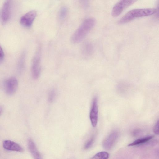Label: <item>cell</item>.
Segmentation results:
<instances>
[{
	"instance_id": "ac0fdd59",
	"label": "cell",
	"mask_w": 159,
	"mask_h": 159,
	"mask_svg": "<svg viewBox=\"0 0 159 159\" xmlns=\"http://www.w3.org/2000/svg\"><path fill=\"white\" fill-rule=\"evenodd\" d=\"M153 131L156 134H159V121L158 120L153 128Z\"/></svg>"
},
{
	"instance_id": "ffe728a7",
	"label": "cell",
	"mask_w": 159,
	"mask_h": 159,
	"mask_svg": "<svg viewBox=\"0 0 159 159\" xmlns=\"http://www.w3.org/2000/svg\"><path fill=\"white\" fill-rule=\"evenodd\" d=\"M4 53L3 49L0 45V60H2L4 57Z\"/></svg>"
},
{
	"instance_id": "2e32d148",
	"label": "cell",
	"mask_w": 159,
	"mask_h": 159,
	"mask_svg": "<svg viewBox=\"0 0 159 159\" xmlns=\"http://www.w3.org/2000/svg\"><path fill=\"white\" fill-rule=\"evenodd\" d=\"M95 139L94 136H92L84 144V148L85 150L90 148L93 145Z\"/></svg>"
},
{
	"instance_id": "ba28073f",
	"label": "cell",
	"mask_w": 159,
	"mask_h": 159,
	"mask_svg": "<svg viewBox=\"0 0 159 159\" xmlns=\"http://www.w3.org/2000/svg\"><path fill=\"white\" fill-rule=\"evenodd\" d=\"M118 136V133L114 131L111 133L104 140L102 146L104 148L109 150L111 148L116 142Z\"/></svg>"
},
{
	"instance_id": "7a4b0ae2",
	"label": "cell",
	"mask_w": 159,
	"mask_h": 159,
	"mask_svg": "<svg viewBox=\"0 0 159 159\" xmlns=\"http://www.w3.org/2000/svg\"><path fill=\"white\" fill-rule=\"evenodd\" d=\"M156 11V9L154 8L133 9L128 12L118 21V23L119 24H125L137 18L152 15Z\"/></svg>"
},
{
	"instance_id": "5b68a950",
	"label": "cell",
	"mask_w": 159,
	"mask_h": 159,
	"mask_svg": "<svg viewBox=\"0 0 159 159\" xmlns=\"http://www.w3.org/2000/svg\"><path fill=\"white\" fill-rule=\"evenodd\" d=\"M37 14V12L35 10L29 11L21 17L20 20V24L25 27H30L32 24Z\"/></svg>"
},
{
	"instance_id": "30bf717a",
	"label": "cell",
	"mask_w": 159,
	"mask_h": 159,
	"mask_svg": "<svg viewBox=\"0 0 159 159\" xmlns=\"http://www.w3.org/2000/svg\"><path fill=\"white\" fill-rule=\"evenodd\" d=\"M11 1L6 0L4 2L2 10V20L3 23H5L9 20L10 15Z\"/></svg>"
},
{
	"instance_id": "52a82bcc",
	"label": "cell",
	"mask_w": 159,
	"mask_h": 159,
	"mask_svg": "<svg viewBox=\"0 0 159 159\" xmlns=\"http://www.w3.org/2000/svg\"><path fill=\"white\" fill-rule=\"evenodd\" d=\"M89 117L92 126L95 127L97 125L98 118V99L96 97H94L93 100Z\"/></svg>"
},
{
	"instance_id": "4fadbf2b",
	"label": "cell",
	"mask_w": 159,
	"mask_h": 159,
	"mask_svg": "<svg viewBox=\"0 0 159 159\" xmlns=\"http://www.w3.org/2000/svg\"><path fill=\"white\" fill-rule=\"evenodd\" d=\"M154 137V136L151 135L139 139L135 140L132 143L129 144L128 146L130 147L144 144L149 140L152 139Z\"/></svg>"
},
{
	"instance_id": "277c9868",
	"label": "cell",
	"mask_w": 159,
	"mask_h": 159,
	"mask_svg": "<svg viewBox=\"0 0 159 159\" xmlns=\"http://www.w3.org/2000/svg\"><path fill=\"white\" fill-rule=\"evenodd\" d=\"M136 0H125L119 1L116 3L113 7L111 14L114 17L119 16L125 9L133 4Z\"/></svg>"
},
{
	"instance_id": "44dd1931",
	"label": "cell",
	"mask_w": 159,
	"mask_h": 159,
	"mask_svg": "<svg viewBox=\"0 0 159 159\" xmlns=\"http://www.w3.org/2000/svg\"><path fill=\"white\" fill-rule=\"evenodd\" d=\"M2 111H3L2 107V106H0V115L2 113Z\"/></svg>"
},
{
	"instance_id": "5bb4252c",
	"label": "cell",
	"mask_w": 159,
	"mask_h": 159,
	"mask_svg": "<svg viewBox=\"0 0 159 159\" xmlns=\"http://www.w3.org/2000/svg\"><path fill=\"white\" fill-rule=\"evenodd\" d=\"M109 157V154L107 152L102 151L95 154L91 159H108Z\"/></svg>"
},
{
	"instance_id": "e0dca14e",
	"label": "cell",
	"mask_w": 159,
	"mask_h": 159,
	"mask_svg": "<svg viewBox=\"0 0 159 159\" xmlns=\"http://www.w3.org/2000/svg\"><path fill=\"white\" fill-rule=\"evenodd\" d=\"M57 93L56 91L54 89L51 90L49 93L48 100L49 102H52L56 98Z\"/></svg>"
},
{
	"instance_id": "9a60e30c",
	"label": "cell",
	"mask_w": 159,
	"mask_h": 159,
	"mask_svg": "<svg viewBox=\"0 0 159 159\" xmlns=\"http://www.w3.org/2000/svg\"><path fill=\"white\" fill-rule=\"evenodd\" d=\"M68 12L67 8L66 6L61 7L59 12V18L61 20H63L66 17Z\"/></svg>"
},
{
	"instance_id": "6da1fadb",
	"label": "cell",
	"mask_w": 159,
	"mask_h": 159,
	"mask_svg": "<svg viewBox=\"0 0 159 159\" xmlns=\"http://www.w3.org/2000/svg\"><path fill=\"white\" fill-rule=\"evenodd\" d=\"M95 23V20L93 17L85 20L72 35L71 42L77 43L82 41L94 27Z\"/></svg>"
},
{
	"instance_id": "7c38bea8",
	"label": "cell",
	"mask_w": 159,
	"mask_h": 159,
	"mask_svg": "<svg viewBox=\"0 0 159 159\" xmlns=\"http://www.w3.org/2000/svg\"><path fill=\"white\" fill-rule=\"evenodd\" d=\"M83 55L86 57H88L92 55L93 52V46L89 42H86L83 45L81 49Z\"/></svg>"
},
{
	"instance_id": "3957f363",
	"label": "cell",
	"mask_w": 159,
	"mask_h": 159,
	"mask_svg": "<svg viewBox=\"0 0 159 159\" xmlns=\"http://www.w3.org/2000/svg\"><path fill=\"white\" fill-rule=\"evenodd\" d=\"M41 71V49L39 48L33 60L31 66L32 76L34 79L38 78Z\"/></svg>"
},
{
	"instance_id": "9c48e42d",
	"label": "cell",
	"mask_w": 159,
	"mask_h": 159,
	"mask_svg": "<svg viewBox=\"0 0 159 159\" xmlns=\"http://www.w3.org/2000/svg\"><path fill=\"white\" fill-rule=\"evenodd\" d=\"M3 148L6 149L22 152L24 149L23 148L16 142L10 140H5L3 143Z\"/></svg>"
},
{
	"instance_id": "8992f818",
	"label": "cell",
	"mask_w": 159,
	"mask_h": 159,
	"mask_svg": "<svg viewBox=\"0 0 159 159\" xmlns=\"http://www.w3.org/2000/svg\"><path fill=\"white\" fill-rule=\"evenodd\" d=\"M18 86V81L16 78L11 77L6 80L4 83L5 92L9 95L14 94L16 91Z\"/></svg>"
},
{
	"instance_id": "d6986e66",
	"label": "cell",
	"mask_w": 159,
	"mask_h": 159,
	"mask_svg": "<svg viewBox=\"0 0 159 159\" xmlns=\"http://www.w3.org/2000/svg\"><path fill=\"white\" fill-rule=\"evenodd\" d=\"M141 132L139 129H136L134 130L132 132V135L134 136H136L139 135Z\"/></svg>"
},
{
	"instance_id": "8fae6325",
	"label": "cell",
	"mask_w": 159,
	"mask_h": 159,
	"mask_svg": "<svg viewBox=\"0 0 159 159\" xmlns=\"http://www.w3.org/2000/svg\"><path fill=\"white\" fill-rule=\"evenodd\" d=\"M29 149L34 159H43L34 141L30 139L28 142Z\"/></svg>"
}]
</instances>
